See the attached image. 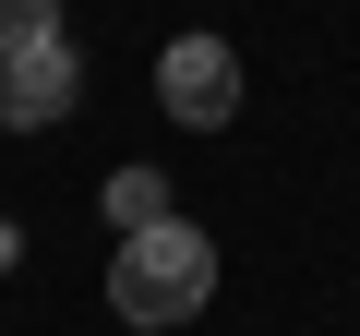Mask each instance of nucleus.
<instances>
[{"instance_id": "obj_1", "label": "nucleus", "mask_w": 360, "mask_h": 336, "mask_svg": "<svg viewBox=\"0 0 360 336\" xmlns=\"http://www.w3.org/2000/svg\"><path fill=\"white\" fill-rule=\"evenodd\" d=\"M108 300H120V324H193V312L217 300V240H205L193 217L132 228L120 264H108Z\"/></svg>"}, {"instance_id": "obj_2", "label": "nucleus", "mask_w": 360, "mask_h": 336, "mask_svg": "<svg viewBox=\"0 0 360 336\" xmlns=\"http://www.w3.org/2000/svg\"><path fill=\"white\" fill-rule=\"evenodd\" d=\"M72 96H84L72 37H0V132H49Z\"/></svg>"}, {"instance_id": "obj_3", "label": "nucleus", "mask_w": 360, "mask_h": 336, "mask_svg": "<svg viewBox=\"0 0 360 336\" xmlns=\"http://www.w3.org/2000/svg\"><path fill=\"white\" fill-rule=\"evenodd\" d=\"M156 108L193 120V132L240 120V49H229V37H168V49H156Z\"/></svg>"}, {"instance_id": "obj_4", "label": "nucleus", "mask_w": 360, "mask_h": 336, "mask_svg": "<svg viewBox=\"0 0 360 336\" xmlns=\"http://www.w3.org/2000/svg\"><path fill=\"white\" fill-rule=\"evenodd\" d=\"M96 205H108V228H120V240H132V228H156V217H180V205H168V168H120Z\"/></svg>"}, {"instance_id": "obj_5", "label": "nucleus", "mask_w": 360, "mask_h": 336, "mask_svg": "<svg viewBox=\"0 0 360 336\" xmlns=\"http://www.w3.org/2000/svg\"><path fill=\"white\" fill-rule=\"evenodd\" d=\"M0 37H60V0H0Z\"/></svg>"}]
</instances>
